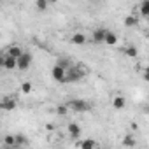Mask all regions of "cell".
Returning <instances> with one entry per match:
<instances>
[{
    "mask_svg": "<svg viewBox=\"0 0 149 149\" xmlns=\"http://www.w3.org/2000/svg\"><path fill=\"white\" fill-rule=\"evenodd\" d=\"M6 149H18V147H16V146H14V147H6Z\"/></svg>",
    "mask_w": 149,
    "mask_h": 149,
    "instance_id": "obj_25",
    "label": "cell"
},
{
    "mask_svg": "<svg viewBox=\"0 0 149 149\" xmlns=\"http://www.w3.org/2000/svg\"><path fill=\"white\" fill-rule=\"evenodd\" d=\"M14 142H16V147H18V146L26 144L28 140H26V137H25V135H21V133H19V135H14Z\"/></svg>",
    "mask_w": 149,
    "mask_h": 149,
    "instance_id": "obj_20",
    "label": "cell"
},
{
    "mask_svg": "<svg viewBox=\"0 0 149 149\" xmlns=\"http://www.w3.org/2000/svg\"><path fill=\"white\" fill-rule=\"evenodd\" d=\"M123 146H126V147H135V137H133V135H126L125 140H123Z\"/></svg>",
    "mask_w": 149,
    "mask_h": 149,
    "instance_id": "obj_18",
    "label": "cell"
},
{
    "mask_svg": "<svg viewBox=\"0 0 149 149\" xmlns=\"http://www.w3.org/2000/svg\"><path fill=\"white\" fill-rule=\"evenodd\" d=\"M30 65H32V54L23 51V54L16 60V68H19V70H26Z\"/></svg>",
    "mask_w": 149,
    "mask_h": 149,
    "instance_id": "obj_3",
    "label": "cell"
},
{
    "mask_svg": "<svg viewBox=\"0 0 149 149\" xmlns=\"http://www.w3.org/2000/svg\"><path fill=\"white\" fill-rule=\"evenodd\" d=\"M65 105H67L68 109H72L74 112H88V111L91 109V104L86 102V100H83V98H72V100L67 102Z\"/></svg>",
    "mask_w": 149,
    "mask_h": 149,
    "instance_id": "obj_2",
    "label": "cell"
},
{
    "mask_svg": "<svg viewBox=\"0 0 149 149\" xmlns=\"http://www.w3.org/2000/svg\"><path fill=\"white\" fill-rule=\"evenodd\" d=\"M112 105H114V109L121 111V109H125V105H126V100H125L123 97H114V100H112Z\"/></svg>",
    "mask_w": 149,
    "mask_h": 149,
    "instance_id": "obj_15",
    "label": "cell"
},
{
    "mask_svg": "<svg viewBox=\"0 0 149 149\" xmlns=\"http://www.w3.org/2000/svg\"><path fill=\"white\" fill-rule=\"evenodd\" d=\"M139 13L142 18H149V0H142L139 6Z\"/></svg>",
    "mask_w": 149,
    "mask_h": 149,
    "instance_id": "obj_12",
    "label": "cell"
},
{
    "mask_svg": "<svg viewBox=\"0 0 149 149\" xmlns=\"http://www.w3.org/2000/svg\"><path fill=\"white\" fill-rule=\"evenodd\" d=\"M67 128H68V133H70L72 139H79L81 137V126L77 123H70Z\"/></svg>",
    "mask_w": 149,
    "mask_h": 149,
    "instance_id": "obj_8",
    "label": "cell"
},
{
    "mask_svg": "<svg viewBox=\"0 0 149 149\" xmlns=\"http://www.w3.org/2000/svg\"><path fill=\"white\" fill-rule=\"evenodd\" d=\"M21 91H23L25 95L32 93V83H28V81H26V83H23V84H21Z\"/></svg>",
    "mask_w": 149,
    "mask_h": 149,
    "instance_id": "obj_22",
    "label": "cell"
},
{
    "mask_svg": "<svg viewBox=\"0 0 149 149\" xmlns=\"http://www.w3.org/2000/svg\"><path fill=\"white\" fill-rule=\"evenodd\" d=\"M4 144H6V147H14V146H16L14 135H6V137H4Z\"/></svg>",
    "mask_w": 149,
    "mask_h": 149,
    "instance_id": "obj_19",
    "label": "cell"
},
{
    "mask_svg": "<svg viewBox=\"0 0 149 149\" xmlns=\"http://www.w3.org/2000/svg\"><path fill=\"white\" fill-rule=\"evenodd\" d=\"M139 25V18L135 16V14H128L126 18H125V26H128V28H135Z\"/></svg>",
    "mask_w": 149,
    "mask_h": 149,
    "instance_id": "obj_11",
    "label": "cell"
},
{
    "mask_svg": "<svg viewBox=\"0 0 149 149\" xmlns=\"http://www.w3.org/2000/svg\"><path fill=\"white\" fill-rule=\"evenodd\" d=\"M16 100L13 98V97H4L2 98V102H0V109L2 111H6V112H13L14 109H16Z\"/></svg>",
    "mask_w": 149,
    "mask_h": 149,
    "instance_id": "obj_4",
    "label": "cell"
},
{
    "mask_svg": "<svg viewBox=\"0 0 149 149\" xmlns=\"http://www.w3.org/2000/svg\"><path fill=\"white\" fill-rule=\"evenodd\" d=\"M56 65H58L60 68H63V70H68V68L72 67V61H70L68 58H63V56H61V58H58Z\"/></svg>",
    "mask_w": 149,
    "mask_h": 149,
    "instance_id": "obj_14",
    "label": "cell"
},
{
    "mask_svg": "<svg viewBox=\"0 0 149 149\" xmlns=\"http://www.w3.org/2000/svg\"><path fill=\"white\" fill-rule=\"evenodd\" d=\"M67 111H68V107H67L65 104H60V105L56 107V114H60V116H65Z\"/></svg>",
    "mask_w": 149,
    "mask_h": 149,
    "instance_id": "obj_23",
    "label": "cell"
},
{
    "mask_svg": "<svg viewBox=\"0 0 149 149\" xmlns=\"http://www.w3.org/2000/svg\"><path fill=\"white\" fill-rule=\"evenodd\" d=\"M51 76H53V79H54V81H58V83H63L65 70H63V68H60L58 65H54V67L51 68Z\"/></svg>",
    "mask_w": 149,
    "mask_h": 149,
    "instance_id": "obj_6",
    "label": "cell"
},
{
    "mask_svg": "<svg viewBox=\"0 0 149 149\" xmlns=\"http://www.w3.org/2000/svg\"><path fill=\"white\" fill-rule=\"evenodd\" d=\"M4 68L6 70H14L16 68V60L7 56V54H4Z\"/></svg>",
    "mask_w": 149,
    "mask_h": 149,
    "instance_id": "obj_13",
    "label": "cell"
},
{
    "mask_svg": "<svg viewBox=\"0 0 149 149\" xmlns=\"http://www.w3.org/2000/svg\"><path fill=\"white\" fill-rule=\"evenodd\" d=\"M47 2H46V0H37V2H35V9L37 11H46L47 9Z\"/></svg>",
    "mask_w": 149,
    "mask_h": 149,
    "instance_id": "obj_21",
    "label": "cell"
},
{
    "mask_svg": "<svg viewBox=\"0 0 149 149\" xmlns=\"http://www.w3.org/2000/svg\"><path fill=\"white\" fill-rule=\"evenodd\" d=\"M0 67H4V56H0Z\"/></svg>",
    "mask_w": 149,
    "mask_h": 149,
    "instance_id": "obj_24",
    "label": "cell"
},
{
    "mask_svg": "<svg viewBox=\"0 0 149 149\" xmlns=\"http://www.w3.org/2000/svg\"><path fill=\"white\" fill-rule=\"evenodd\" d=\"M104 44H107V46H116V44H118V35H116L114 32L107 30V32H105V37H104Z\"/></svg>",
    "mask_w": 149,
    "mask_h": 149,
    "instance_id": "obj_7",
    "label": "cell"
},
{
    "mask_svg": "<svg viewBox=\"0 0 149 149\" xmlns=\"http://www.w3.org/2000/svg\"><path fill=\"white\" fill-rule=\"evenodd\" d=\"M70 42L76 44V46H83V44H86V35L84 33H74L72 39H70Z\"/></svg>",
    "mask_w": 149,
    "mask_h": 149,
    "instance_id": "obj_10",
    "label": "cell"
},
{
    "mask_svg": "<svg viewBox=\"0 0 149 149\" xmlns=\"http://www.w3.org/2000/svg\"><path fill=\"white\" fill-rule=\"evenodd\" d=\"M125 54H126L128 58H135V56L139 54V51H137V47H135V46H128V47L125 49Z\"/></svg>",
    "mask_w": 149,
    "mask_h": 149,
    "instance_id": "obj_17",
    "label": "cell"
},
{
    "mask_svg": "<svg viewBox=\"0 0 149 149\" xmlns=\"http://www.w3.org/2000/svg\"><path fill=\"white\" fill-rule=\"evenodd\" d=\"M84 70L81 67H76V65H72L68 70H65V77H63V83H79L83 77H84Z\"/></svg>",
    "mask_w": 149,
    "mask_h": 149,
    "instance_id": "obj_1",
    "label": "cell"
},
{
    "mask_svg": "<svg viewBox=\"0 0 149 149\" xmlns=\"http://www.w3.org/2000/svg\"><path fill=\"white\" fill-rule=\"evenodd\" d=\"M79 147H81V149H95V140H93V139H84Z\"/></svg>",
    "mask_w": 149,
    "mask_h": 149,
    "instance_id": "obj_16",
    "label": "cell"
},
{
    "mask_svg": "<svg viewBox=\"0 0 149 149\" xmlns=\"http://www.w3.org/2000/svg\"><path fill=\"white\" fill-rule=\"evenodd\" d=\"M107 28H97L91 35V42L93 44H104V37H105Z\"/></svg>",
    "mask_w": 149,
    "mask_h": 149,
    "instance_id": "obj_5",
    "label": "cell"
},
{
    "mask_svg": "<svg viewBox=\"0 0 149 149\" xmlns=\"http://www.w3.org/2000/svg\"><path fill=\"white\" fill-rule=\"evenodd\" d=\"M7 56H11V58H14V60H18L21 54H23V49L19 47V46H11L9 49H7V53H6Z\"/></svg>",
    "mask_w": 149,
    "mask_h": 149,
    "instance_id": "obj_9",
    "label": "cell"
}]
</instances>
